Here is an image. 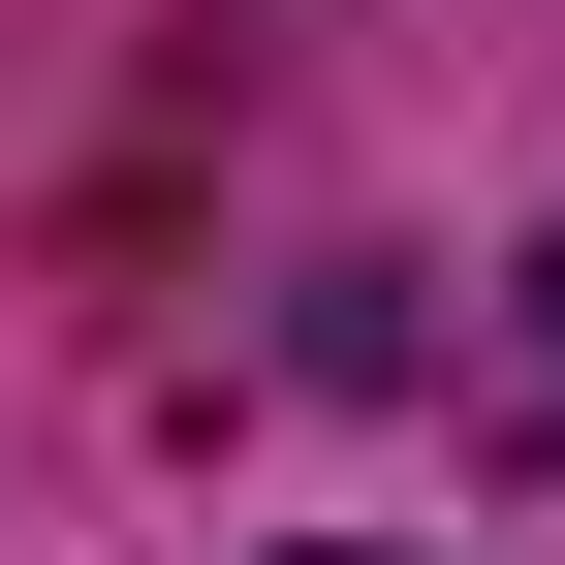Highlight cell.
I'll use <instances>...</instances> for the list:
<instances>
[{
    "mask_svg": "<svg viewBox=\"0 0 565 565\" xmlns=\"http://www.w3.org/2000/svg\"><path fill=\"white\" fill-rule=\"evenodd\" d=\"M315 565H345V534H315Z\"/></svg>",
    "mask_w": 565,
    "mask_h": 565,
    "instance_id": "2",
    "label": "cell"
},
{
    "mask_svg": "<svg viewBox=\"0 0 565 565\" xmlns=\"http://www.w3.org/2000/svg\"><path fill=\"white\" fill-rule=\"evenodd\" d=\"M471 440H503V471H565V221L503 252V345H471Z\"/></svg>",
    "mask_w": 565,
    "mask_h": 565,
    "instance_id": "1",
    "label": "cell"
}]
</instances>
